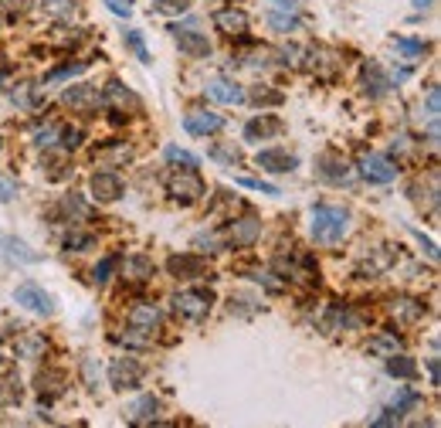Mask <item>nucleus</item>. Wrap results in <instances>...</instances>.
I'll return each instance as SVG.
<instances>
[{"instance_id": "obj_1", "label": "nucleus", "mask_w": 441, "mask_h": 428, "mask_svg": "<svg viewBox=\"0 0 441 428\" xmlns=\"http://www.w3.org/2000/svg\"><path fill=\"white\" fill-rule=\"evenodd\" d=\"M309 231L319 245H339L350 235V211L333 204H316L309 211Z\"/></svg>"}, {"instance_id": "obj_2", "label": "nucleus", "mask_w": 441, "mask_h": 428, "mask_svg": "<svg viewBox=\"0 0 441 428\" xmlns=\"http://www.w3.org/2000/svg\"><path fill=\"white\" fill-rule=\"evenodd\" d=\"M99 99H102V106L109 109L112 123H126V119H130V112H139V109H143V102H139V99H136V95H132V92L119 79L105 82V89L99 92Z\"/></svg>"}, {"instance_id": "obj_3", "label": "nucleus", "mask_w": 441, "mask_h": 428, "mask_svg": "<svg viewBox=\"0 0 441 428\" xmlns=\"http://www.w3.org/2000/svg\"><path fill=\"white\" fill-rule=\"evenodd\" d=\"M167 194H170L177 204L190 208V204H197V201L204 197V181H201L197 170H177V174H170V181H167Z\"/></svg>"}, {"instance_id": "obj_4", "label": "nucleus", "mask_w": 441, "mask_h": 428, "mask_svg": "<svg viewBox=\"0 0 441 428\" xmlns=\"http://www.w3.org/2000/svg\"><path fill=\"white\" fill-rule=\"evenodd\" d=\"M210 306H214V293L210 289H180L173 296V309L183 320H204L210 313Z\"/></svg>"}, {"instance_id": "obj_5", "label": "nucleus", "mask_w": 441, "mask_h": 428, "mask_svg": "<svg viewBox=\"0 0 441 428\" xmlns=\"http://www.w3.org/2000/svg\"><path fill=\"white\" fill-rule=\"evenodd\" d=\"M261 238V221L258 217H252V214H245V217H238V221H228V228H224V248H248V245H255Z\"/></svg>"}, {"instance_id": "obj_6", "label": "nucleus", "mask_w": 441, "mask_h": 428, "mask_svg": "<svg viewBox=\"0 0 441 428\" xmlns=\"http://www.w3.org/2000/svg\"><path fill=\"white\" fill-rule=\"evenodd\" d=\"M109 384H112L116 391H132V388H139V384H143V364H139L136 357H119V360H112V364H109Z\"/></svg>"}, {"instance_id": "obj_7", "label": "nucleus", "mask_w": 441, "mask_h": 428, "mask_svg": "<svg viewBox=\"0 0 441 428\" xmlns=\"http://www.w3.org/2000/svg\"><path fill=\"white\" fill-rule=\"evenodd\" d=\"M14 303L24 306V309H31V313H38V316H52L54 313L52 293H45L38 282H21V286L14 289Z\"/></svg>"}, {"instance_id": "obj_8", "label": "nucleus", "mask_w": 441, "mask_h": 428, "mask_svg": "<svg viewBox=\"0 0 441 428\" xmlns=\"http://www.w3.org/2000/svg\"><path fill=\"white\" fill-rule=\"evenodd\" d=\"M316 174H319V181H323V184H333V188L350 184V177H353L350 163L343 160L339 153H333V150H326V153H319V157H316Z\"/></svg>"}, {"instance_id": "obj_9", "label": "nucleus", "mask_w": 441, "mask_h": 428, "mask_svg": "<svg viewBox=\"0 0 441 428\" xmlns=\"http://www.w3.org/2000/svg\"><path fill=\"white\" fill-rule=\"evenodd\" d=\"M0 262H10V266H38L41 262V252H34L27 241L14 238V235H0Z\"/></svg>"}, {"instance_id": "obj_10", "label": "nucleus", "mask_w": 441, "mask_h": 428, "mask_svg": "<svg viewBox=\"0 0 441 428\" xmlns=\"http://www.w3.org/2000/svg\"><path fill=\"white\" fill-rule=\"evenodd\" d=\"M360 174H364V181H370V184H390L397 177V167L387 157H380V153H364L360 157Z\"/></svg>"}, {"instance_id": "obj_11", "label": "nucleus", "mask_w": 441, "mask_h": 428, "mask_svg": "<svg viewBox=\"0 0 441 428\" xmlns=\"http://www.w3.org/2000/svg\"><path fill=\"white\" fill-rule=\"evenodd\" d=\"M255 163H258L261 170H268V174H288V170L299 167V157L288 153L286 146H268V150H258Z\"/></svg>"}, {"instance_id": "obj_12", "label": "nucleus", "mask_w": 441, "mask_h": 428, "mask_svg": "<svg viewBox=\"0 0 441 428\" xmlns=\"http://www.w3.org/2000/svg\"><path fill=\"white\" fill-rule=\"evenodd\" d=\"M183 130L190 136H210V133H221L224 130V116L221 112H210V109H197L183 119Z\"/></svg>"}, {"instance_id": "obj_13", "label": "nucleus", "mask_w": 441, "mask_h": 428, "mask_svg": "<svg viewBox=\"0 0 441 428\" xmlns=\"http://www.w3.org/2000/svg\"><path fill=\"white\" fill-rule=\"evenodd\" d=\"M88 190H92V197H95V201H102V204H112V201H119V197H123V181H119V174L99 170V174H92V181H88Z\"/></svg>"}, {"instance_id": "obj_14", "label": "nucleus", "mask_w": 441, "mask_h": 428, "mask_svg": "<svg viewBox=\"0 0 441 428\" xmlns=\"http://www.w3.org/2000/svg\"><path fill=\"white\" fill-rule=\"evenodd\" d=\"M167 272H170L173 279H201V275L208 272V262H204L201 255L183 252V255H170V259H167Z\"/></svg>"}, {"instance_id": "obj_15", "label": "nucleus", "mask_w": 441, "mask_h": 428, "mask_svg": "<svg viewBox=\"0 0 441 428\" xmlns=\"http://www.w3.org/2000/svg\"><path fill=\"white\" fill-rule=\"evenodd\" d=\"M126 323H130V333H139V337L146 340L156 326H160V309H156L153 303H139V306H132V313Z\"/></svg>"}, {"instance_id": "obj_16", "label": "nucleus", "mask_w": 441, "mask_h": 428, "mask_svg": "<svg viewBox=\"0 0 441 428\" xmlns=\"http://www.w3.org/2000/svg\"><path fill=\"white\" fill-rule=\"evenodd\" d=\"M282 130H286V126H282L279 116H252L248 126H245V139H248V143H265V139L279 136Z\"/></svg>"}, {"instance_id": "obj_17", "label": "nucleus", "mask_w": 441, "mask_h": 428, "mask_svg": "<svg viewBox=\"0 0 441 428\" xmlns=\"http://www.w3.org/2000/svg\"><path fill=\"white\" fill-rule=\"evenodd\" d=\"M214 27L228 38H245L248 34V14L238 10V7H224V10L214 14Z\"/></svg>"}, {"instance_id": "obj_18", "label": "nucleus", "mask_w": 441, "mask_h": 428, "mask_svg": "<svg viewBox=\"0 0 441 428\" xmlns=\"http://www.w3.org/2000/svg\"><path fill=\"white\" fill-rule=\"evenodd\" d=\"M61 99H65V106L78 109V112H92V109L102 106V99H99V89H95V85H68Z\"/></svg>"}, {"instance_id": "obj_19", "label": "nucleus", "mask_w": 441, "mask_h": 428, "mask_svg": "<svg viewBox=\"0 0 441 428\" xmlns=\"http://www.w3.org/2000/svg\"><path fill=\"white\" fill-rule=\"evenodd\" d=\"M390 316L397 323H404V326H415V323L424 320V303L421 299H411V296H397V299H390Z\"/></svg>"}, {"instance_id": "obj_20", "label": "nucleus", "mask_w": 441, "mask_h": 428, "mask_svg": "<svg viewBox=\"0 0 441 428\" xmlns=\"http://www.w3.org/2000/svg\"><path fill=\"white\" fill-rule=\"evenodd\" d=\"M170 34H177V48L190 58H208L210 54V41L208 34L201 31H180V27H170Z\"/></svg>"}, {"instance_id": "obj_21", "label": "nucleus", "mask_w": 441, "mask_h": 428, "mask_svg": "<svg viewBox=\"0 0 441 428\" xmlns=\"http://www.w3.org/2000/svg\"><path fill=\"white\" fill-rule=\"evenodd\" d=\"M360 82H364V92L370 99H384L390 89V79L384 75V68L377 61H366L364 68H360Z\"/></svg>"}, {"instance_id": "obj_22", "label": "nucleus", "mask_w": 441, "mask_h": 428, "mask_svg": "<svg viewBox=\"0 0 441 428\" xmlns=\"http://www.w3.org/2000/svg\"><path fill=\"white\" fill-rule=\"evenodd\" d=\"M34 388H38V395L41 398H61L65 395V388H68V377L65 371H41V374L34 377Z\"/></svg>"}, {"instance_id": "obj_23", "label": "nucleus", "mask_w": 441, "mask_h": 428, "mask_svg": "<svg viewBox=\"0 0 441 428\" xmlns=\"http://www.w3.org/2000/svg\"><path fill=\"white\" fill-rule=\"evenodd\" d=\"M208 95L214 102H224V106H241L245 102V92L238 82H228V79H214L208 85Z\"/></svg>"}, {"instance_id": "obj_24", "label": "nucleus", "mask_w": 441, "mask_h": 428, "mask_svg": "<svg viewBox=\"0 0 441 428\" xmlns=\"http://www.w3.org/2000/svg\"><path fill=\"white\" fill-rule=\"evenodd\" d=\"M153 259L150 255H143V252H136V255H130L126 259V279H132V282H146V279H153Z\"/></svg>"}, {"instance_id": "obj_25", "label": "nucleus", "mask_w": 441, "mask_h": 428, "mask_svg": "<svg viewBox=\"0 0 441 428\" xmlns=\"http://www.w3.org/2000/svg\"><path fill=\"white\" fill-rule=\"evenodd\" d=\"M132 146H126V143H109V146H102L99 153H95V160L105 163V167H126V163L132 160Z\"/></svg>"}, {"instance_id": "obj_26", "label": "nucleus", "mask_w": 441, "mask_h": 428, "mask_svg": "<svg viewBox=\"0 0 441 428\" xmlns=\"http://www.w3.org/2000/svg\"><path fill=\"white\" fill-rule=\"evenodd\" d=\"M387 364V374L390 377H401V381H415L417 377V364L411 360V357H404V353H390V357H384Z\"/></svg>"}, {"instance_id": "obj_27", "label": "nucleus", "mask_w": 441, "mask_h": 428, "mask_svg": "<svg viewBox=\"0 0 441 428\" xmlns=\"http://www.w3.org/2000/svg\"><path fill=\"white\" fill-rule=\"evenodd\" d=\"M245 99L252 102V106H258V109H265V106H282V92H275L272 85H252V92H245Z\"/></svg>"}, {"instance_id": "obj_28", "label": "nucleus", "mask_w": 441, "mask_h": 428, "mask_svg": "<svg viewBox=\"0 0 441 428\" xmlns=\"http://www.w3.org/2000/svg\"><path fill=\"white\" fill-rule=\"evenodd\" d=\"M41 10L54 21H72L78 14V3L75 0H41Z\"/></svg>"}, {"instance_id": "obj_29", "label": "nucleus", "mask_w": 441, "mask_h": 428, "mask_svg": "<svg viewBox=\"0 0 441 428\" xmlns=\"http://www.w3.org/2000/svg\"><path fill=\"white\" fill-rule=\"evenodd\" d=\"M21 402V377L17 374H7L0 377V408H10V404Z\"/></svg>"}, {"instance_id": "obj_30", "label": "nucleus", "mask_w": 441, "mask_h": 428, "mask_svg": "<svg viewBox=\"0 0 441 428\" xmlns=\"http://www.w3.org/2000/svg\"><path fill=\"white\" fill-rule=\"evenodd\" d=\"M41 353H45V337L41 333H24L17 340V357L21 360H38Z\"/></svg>"}, {"instance_id": "obj_31", "label": "nucleus", "mask_w": 441, "mask_h": 428, "mask_svg": "<svg viewBox=\"0 0 441 428\" xmlns=\"http://www.w3.org/2000/svg\"><path fill=\"white\" fill-rule=\"evenodd\" d=\"M160 411V402H156L153 395H143L139 402L132 404L130 411V422H136V425H143V422H153V415Z\"/></svg>"}, {"instance_id": "obj_32", "label": "nucleus", "mask_w": 441, "mask_h": 428, "mask_svg": "<svg viewBox=\"0 0 441 428\" xmlns=\"http://www.w3.org/2000/svg\"><path fill=\"white\" fill-rule=\"evenodd\" d=\"M333 58H336L333 52H323V48H316V52H309V68L316 72V75L330 79V75L336 72V61H333Z\"/></svg>"}, {"instance_id": "obj_33", "label": "nucleus", "mask_w": 441, "mask_h": 428, "mask_svg": "<svg viewBox=\"0 0 441 428\" xmlns=\"http://www.w3.org/2000/svg\"><path fill=\"white\" fill-rule=\"evenodd\" d=\"M397 350H401V337L397 333H380V337L370 340V353H377V357H390Z\"/></svg>"}, {"instance_id": "obj_34", "label": "nucleus", "mask_w": 441, "mask_h": 428, "mask_svg": "<svg viewBox=\"0 0 441 428\" xmlns=\"http://www.w3.org/2000/svg\"><path fill=\"white\" fill-rule=\"evenodd\" d=\"M194 0H153V14H167V17H177L187 14Z\"/></svg>"}, {"instance_id": "obj_35", "label": "nucleus", "mask_w": 441, "mask_h": 428, "mask_svg": "<svg viewBox=\"0 0 441 428\" xmlns=\"http://www.w3.org/2000/svg\"><path fill=\"white\" fill-rule=\"evenodd\" d=\"M116 266H119V255H105L102 262L92 268V282H99V286L109 282V279H112V272H116Z\"/></svg>"}, {"instance_id": "obj_36", "label": "nucleus", "mask_w": 441, "mask_h": 428, "mask_svg": "<svg viewBox=\"0 0 441 428\" xmlns=\"http://www.w3.org/2000/svg\"><path fill=\"white\" fill-rule=\"evenodd\" d=\"M167 160H170V163H180V167H187V170H197V167H201V160H197L194 153L180 150V146H167Z\"/></svg>"}, {"instance_id": "obj_37", "label": "nucleus", "mask_w": 441, "mask_h": 428, "mask_svg": "<svg viewBox=\"0 0 441 428\" xmlns=\"http://www.w3.org/2000/svg\"><path fill=\"white\" fill-rule=\"evenodd\" d=\"M126 48H130L143 65H150V52H146V45H143V34L139 31H126Z\"/></svg>"}, {"instance_id": "obj_38", "label": "nucleus", "mask_w": 441, "mask_h": 428, "mask_svg": "<svg viewBox=\"0 0 441 428\" xmlns=\"http://www.w3.org/2000/svg\"><path fill=\"white\" fill-rule=\"evenodd\" d=\"M268 24L275 27V31H295V27L302 24V21H299L295 14H282V10H272V14H268Z\"/></svg>"}, {"instance_id": "obj_39", "label": "nucleus", "mask_w": 441, "mask_h": 428, "mask_svg": "<svg viewBox=\"0 0 441 428\" xmlns=\"http://www.w3.org/2000/svg\"><path fill=\"white\" fill-rule=\"evenodd\" d=\"M61 211L68 214V217H88V204H85L78 194H68V197L61 201Z\"/></svg>"}, {"instance_id": "obj_40", "label": "nucleus", "mask_w": 441, "mask_h": 428, "mask_svg": "<svg viewBox=\"0 0 441 428\" xmlns=\"http://www.w3.org/2000/svg\"><path fill=\"white\" fill-rule=\"evenodd\" d=\"M417 402H421V398H417L415 391H408V388H404V391H397V395H394V404H390V408H394V411H401V415H408Z\"/></svg>"}, {"instance_id": "obj_41", "label": "nucleus", "mask_w": 441, "mask_h": 428, "mask_svg": "<svg viewBox=\"0 0 441 428\" xmlns=\"http://www.w3.org/2000/svg\"><path fill=\"white\" fill-rule=\"evenodd\" d=\"M238 184L248 190H258V194H268V197H279V188L275 184H265V181H255V177H238Z\"/></svg>"}, {"instance_id": "obj_42", "label": "nucleus", "mask_w": 441, "mask_h": 428, "mask_svg": "<svg viewBox=\"0 0 441 428\" xmlns=\"http://www.w3.org/2000/svg\"><path fill=\"white\" fill-rule=\"evenodd\" d=\"M394 48L404 54H411V58H417V54H424V41H411V38H394Z\"/></svg>"}, {"instance_id": "obj_43", "label": "nucleus", "mask_w": 441, "mask_h": 428, "mask_svg": "<svg viewBox=\"0 0 441 428\" xmlns=\"http://www.w3.org/2000/svg\"><path fill=\"white\" fill-rule=\"evenodd\" d=\"M61 245H65V252H82V248H92L95 238H92V235H68Z\"/></svg>"}, {"instance_id": "obj_44", "label": "nucleus", "mask_w": 441, "mask_h": 428, "mask_svg": "<svg viewBox=\"0 0 441 428\" xmlns=\"http://www.w3.org/2000/svg\"><path fill=\"white\" fill-rule=\"evenodd\" d=\"M82 130H72V126H68V130H61V136H58V139H61V146H65V150H78V146H82Z\"/></svg>"}, {"instance_id": "obj_45", "label": "nucleus", "mask_w": 441, "mask_h": 428, "mask_svg": "<svg viewBox=\"0 0 441 428\" xmlns=\"http://www.w3.org/2000/svg\"><path fill=\"white\" fill-rule=\"evenodd\" d=\"M438 112H441V92H438V85H431V92H428V116L438 119Z\"/></svg>"}, {"instance_id": "obj_46", "label": "nucleus", "mask_w": 441, "mask_h": 428, "mask_svg": "<svg viewBox=\"0 0 441 428\" xmlns=\"http://www.w3.org/2000/svg\"><path fill=\"white\" fill-rule=\"evenodd\" d=\"M85 65H88V61H75V65H65V68L52 72V75H48V82H52V79H65V75H78V72H85Z\"/></svg>"}, {"instance_id": "obj_47", "label": "nucleus", "mask_w": 441, "mask_h": 428, "mask_svg": "<svg viewBox=\"0 0 441 428\" xmlns=\"http://www.w3.org/2000/svg\"><path fill=\"white\" fill-rule=\"evenodd\" d=\"M105 7L116 14V17H130L132 14V7H130V0H105Z\"/></svg>"}, {"instance_id": "obj_48", "label": "nucleus", "mask_w": 441, "mask_h": 428, "mask_svg": "<svg viewBox=\"0 0 441 428\" xmlns=\"http://www.w3.org/2000/svg\"><path fill=\"white\" fill-rule=\"evenodd\" d=\"M394 422H401V411H394V408H387L380 418H373L370 425H394Z\"/></svg>"}, {"instance_id": "obj_49", "label": "nucleus", "mask_w": 441, "mask_h": 428, "mask_svg": "<svg viewBox=\"0 0 441 428\" xmlns=\"http://www.w3.org/2000/svg\"><path fill=\"white\" fill-rule=\"evenodd\" d=\"M210 157H217V160H228V163H241V153H238V150H221V146H217Z\"/></svg>"}, {"instance_id": "obj_50", "label": "nucleus", "mask_w": 441, "mask_h": 428, "mask_svg": "<svg viewBox=\"0 0 441 428\" xmlns=\"http://www.w3.org/2000/svg\"><path fill=\"white\" fill-rule=\"evenodd\" d=\"M54 130H38V133H34V143H38V146H52L54 143Z\"/></svg>"}, {"instance_id": "obj_51", "label": "nucleus", "mask_w": 441, "mask_h": 428, "mask_svg": "<svg viewBox=\"0 0 441 428\" xmlns=\"http://www.w3.org/2000/svg\"><path fill=\"white\" fill-rule=\"evenodd\" d=\"M10 197H17V188L10 181H0V201H10Z\"/></svg>"}, {"instance_id": "obj_52", "label": "nucleus", "mask_w": 441, "mask_h": 428, "mask_svg": "<svg viewBox=\"0 0 441 428\" xmlns=\"http://www.w3.org/2000/svg\"><path fill=\"white\" fill-rule=\"evenodd\" d=\"M0 3H7V7H17V10H24V7H31V0H0Z\"/></svg>"}, {"instance_id": "obj_53", "label": "nucleus", "mask_w": 441, "mask_h": 428, "mask_svg": "<svg viewBox=\"0 0 441 428\" xmlns=\"http://www.w3.org/2000/svg\"><path fill=\"white\" fill-rule=\"evenodd\" d=\"M428 367H431V384H438V360H431Z\"/></svg>"}, {"instance_id": "obj_54", "label": "nucleus", "mask_w": 441, "mask_h": 428, "mask_svg": "<svg viewBox=\"0 0 441 428\" xmlns=\"http://www.w3.org/2000/svg\"><path fill=\"white\" fill-rule=\"evenodd\" d=\"M411 3H415L417 10H428V7H431V3H435V0H411Z\"/></svg>"}, {"instance_id": "obj_55", "label": "nucleus", "mask_w": 441, "mask_h": 428, "mask_svg": "<svg viewBox=\"0 0 441 428\" xmlns=\"http://www.w3.org/2000/svg\"><path fill=\"white\" fill-rule=\"evenodd\" d=\"M272 3H282V7H292L295 0H272Z\"/></svg>"}, {"instance_id": "obj_56", "label": "nucleus", "mask_w": 441, "mask_h": 428, "mask_svg": "<svg viewBox=\"0 0 441 428\" xmlns=\"http://www.w3.org/2000/svg\"><path fill=\"white\" fill-rule=\"evenodd\" d=\"M0 24H3V14H0Z\"/></svg>"}, {"instance_id": "obj_57", "label": "nucleus", "mask_w": 441, "mask_h": 428, "mask_svg": "<svg viewBox=\"0 0 441 428\" xmlns=\"http://www.w3.org/2000/svg\"><path fill=\"white\" fill-rule=\"evenodd\" d=\"M0 82H3V75H0Z\"/></svg>"}]
</instances>
